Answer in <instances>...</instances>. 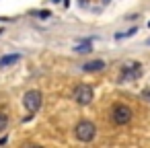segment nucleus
Listing matches in <instances>:
<instances>
[{"instance_id":"obj_8","label":"nucleus","mask_w":150,"mask_h":148,"mask_svg":"<svg viewBox=\"0 0 150 148\" xmlns=\"http://www.w3.org/2000/svg\"><path fill=\"white\" fill-rule=\"evenodd\" d=\"M93 50V45H91V41H84V43H78L76 47H74V52H78V54H86V52H91Z\"/></svg>"},{"instance_id":"obj_2","label":"nucleus","mask_w":150,"mask_h":148,"mask_svg":"<svg viewBox=\"0 0 150 148\" xmlns=\"http://www.w3.org/2000/svg\"><path fill=\"white\" fill-rule=\"evenodd\" d=\"M132 117H134V111H132L127 105H123V103L113 105V109H111V119H113L115 125H125V123L132 121Z\"/></svg>"},{"instance_id":"obj_12","label":"nucleus","mask_w":150,"mask_h":148,"mask_svg":"<svg viewBox=\"0 0 150 148\" xmlns=\"http://www.w3.org/2000/svg\"><path fill=\"white\" fill-rule=\"evenodd\" d=\"M54 2H58V0H54Z\"/></svg>"},{"instance_id":"obj_6","label":"nucleus","mask_w":150,"mask_h":148,"mask_svg":"<svg viewBox=\"0 0 150 148\" xmlns=\"http://www.w3.org/2000/svg\"><path fill=\"white\" fill-rule=\"evenodd\" d=\"M103 68H105V62H103V60H93V62H86V64L82 66L84 72H99V70H103Z\"/></svg>"},{"instance_id":"obj_5","label":"nucleus","mask_w":150,"mask_h":148,"mask_svg":"<svg viewBox=\"0 0 150 148\" xmlns=\"http://www.w3.org/2000/svg\"><path fill=\"white\" fill-rule=\"evenodd\" d=\"M93 97H95V93H93V86H88V84H78L72 93V99L78 105H88L93 101Z\"/></svg>"},{"instance_id":"obj_10","label":"nucleus","mask_w":150,"mask_h":148,"mask_svg":"<svg viewBox=\"0 0 150 148\" xmlns=\"http://www.w3.org/2000/svg\"><path fill=\"white\" fill-rule=\"evenodd\" d=\"M37 17H39V19H47V17H50V11H39Z\"/></svg>"},{"instance_id":"obj_11","label":"nucleus","mask_w":150,"mask_h":148,"mask_svg":"<svg viewBox=\"0 0 150 148\" xmlns=\"http://www.w3.org/2000/svg\"><path fill=\"white\" fill-rule=\"evenodd\" d=\"M0 33H4V31H2V29H0Z\"/></svg>"},{"instance_id":"obj_1","label":"nucleus","mask_w":150,"mask_h":148,"mask_svg":"<svg viewBox=\"0 0 150 148\" xmlns=\"http://www.w3.org/2000/svg\"><path fill=\"white\" fill-rule=\"evenodd\" d=\"M74 136L80 142H93L97 138V125L93 121H88V119H80L74 125Z\"/></svg>"},{"instance_id":"obj_7","label":"nucleus","mask_w":150,"mask_h":148,"mask_svg":"<svg viewBox=\"0 0 150 148\" xmlns=\"http://www.w3.org/2000/svg\"><path fill=\"white\" fill-rule=\"evenodd\" d=\"M21 60V56L19 54H11V56H2L0 58V68L2 66H11V64H17Z\"/></svg>"},{"instance_id":"obj_3","label":"nucleus","mask_w":150,"mask_h":148,"mask_svg":"<svg viewBox=\"0 0 150 148\" xmlns=\"http://www.w3.org/2000/svg\"><path fill=\"white\" fill-rule=\"evenodd\" d=\"M41 103H43V95L39 91H35V89L33 91H27L25 97H23V105H25V109L29 113H37L41 109Z\"/></svg>"},{"instance_id":"obj_9","label":"nucleus","mask_w":150,"mask_h":148,"mask_svg":"<svg viewBox=\"0 0 150 148\" xmlns=\"http://www.w3.org/2000/svg\"><path fill=\"white\" fill-rule=\"evenodd\" d=\"M6 125H8V115L0 111V132H4V130H6Z\"/></svg>"},{"instance_id":"obj_4","label":"nucleus","mask_w":150,"mask_h":148,"mask_svg":"<svg viewBox=\"0 0 150 148\" xmlns=\"http://www.w3.org/2000/svg\"><path fill=\"white\" fill-rule=\"evenodd\" d=\"M142 74V66L140 62H125L119 70V82H129L134 78H138Z\"/></svg>"}]
</instances>
